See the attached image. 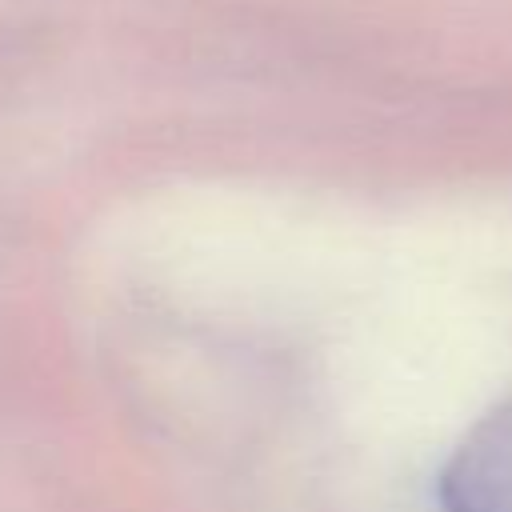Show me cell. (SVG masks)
I'll list each match as a JSON object with an SVG mask.
<instances>
[{"mask_svg": "<svg viewBox=\"0 0 512 512\" xmlns=\"http://www.w3.org/2000/svg\"><path fill=\"white\" fill-rule=\"evenodd\" d=\"M440 512H512V400L484 412L452 448L440 484Z\"/></svg>", "mask_w": 512, "mask_h": 512, "instance_id": "1", "label": "cell"}]
</instances>
